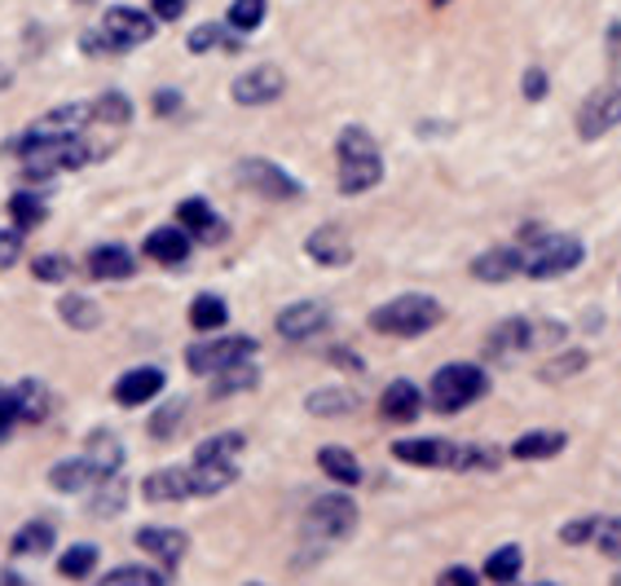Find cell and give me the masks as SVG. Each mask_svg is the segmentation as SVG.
<instances>
[{
  "label": "cell",
  "instance_id": "42",
  "mask_svg": "<svg viewBox=\"0 0 621 586\" xmlns=\"http://www.w3.org/2000/svg\"><path fill=\"white\" fill-rule=\"evenodd\" d=\"M10 212H14L19 229H32V225H41V221H45V203H41V199H32V194H14V199H10Z\"/></svg>",
  "mask_w": 621,
  "mask_h": 586
},
{
  "label": "cell",
  "instance_id": "46",
  "mask_svg": "<svg viewBox=\"0 0 621 586\" xmlns=\"http://www.w3.org/2000/svg\"><path fill=\"white\" fill-rule=\"evenodd\" d=\"M19 256H23V234L19 229H0V269L19 264Z\"/></svg>",
  "mask_w": 621,
  "mask_h": 586
},
{
  "label": "cell",
  "instance_id": "34",
  "mask_svg": "<svg viewBox=\"0 0 621 586\" xmlns=\"http://www.w3.org/2000/svg\"><path fill=\"white\" fill-rule=\"evenodd\" d=\"M89 459L102 467V476L111 481L115 472H120V459H124V446H120V437L115 432H93V441H89Z\"/></svg>",
  "mask_w": 621,
  "mask_h": 586
},
{
  "label": "cell",
  "instance_id": "6",
  "mask_svg": "<svg viewBox=\"0 0 621 586\" xmlns=\"http://www.w3.org/2000/svg\"><path fill=\"white\" fill-rule=\"evenodd\" d=\"M150 36H155V19L142 14V10L115 5V10H106V19H102V49H111V54L142 49Z\"/></svg>",
  "mask_w": 621,
  "mask_h": 586
},
{
  "label": "cell",
  "instance_id": "2",
  "mask_svg": "<svg viewBox=\"0 0 621 586\" xmlns=\"http://www.w3.org/2000/svg\"><path fill=\"white\" fill-rule=\"evenodd\" d=\"M441 323V305L432 296H397L388 305H380L371 314V327L380 336H397V340H410V336H424Z\"/></svg>",
  "mask_w": 621,
  "mask_h": 586
},
{
  "label": "cell",
  "instance_id": "38",
  "mask_svg": "<svg viewBox=\"0 0 621 586\" xmlns=\"http://www.w3.org/2000/svg\"><path fill=\"white\" fill-rule=\"evenodd\" d=\"M520 560H524V551H520L516 542H507V546H498V551L485 560V577H489V582H511V577L520 573Z\"/></svg>",
  "mask_w": 621,
  "mask_h": 586
},
{
  "label": "cell",
  "instance_id": "39",
  "mask_svg": "<svg viewBox=\"0 0 621 586\" xmlns=\"http://www.w3.org/2000/svg\"><path fill=\"white\" fill-rule=\"evenodd\" d=\"M93 564H98V546L80 542V546H71V551L58 560V573H63V577H71V582H80V577H89V573H93Z\"/></svg>",
  "mask_w": 621,
  "mask_h": 586
},
{
  "label": "cell",
  "instance_id": "49",
  "mask_svg": "<svg viewBox=\"0 0 621 586\" xmlns=\"http://www.w3.org/2000/svg\"><path fill=\"white\" fill-rule=\"evenodd\" d=\"M520 93H524L529 102H542V98H546V71L529 67V71H524V80H520Z\"/></svg>",
  "mask_w": 621,
  "mask_h": 586
},
{
  "label": "cell",
  "instance_id": "32",
  "mask_svg": "<svg viewBox=\"0 0 621 586\" xmlns=\"http://www.w3.org/2000/svg\"><path fill=\"white\" fill-rule=\"evenodd\" d=\"M225 323H229V309H225L221 296H194V305H190V327L194 331H221Z\"/></svg>",
  "mask_w": 621,
  "mask_h": 586
},
{
  "label": "cell",
  "instance_id": "8",
  "mask_svg": "<svg viewBox=\"0 0 621 586\" xmlns=\"http://www.w3.org/2000/svg\"><path fill=\"white\" fill-rule=\"evenodd\" d=\"M93 120V106L84 102H67V106H54L49 115L32 120V128L23 133V146H41V142H67V137H80V128Z\"/></svg>",
  "mask_w": 621,
  "mask_h": 586
},
{
  "label": "cell",
  "instance_id": "23",
  "mask_svg": "<svg viewBox=\"0 0 621 586\" xmlns=\"http://www.w3.org/2000/svg\"><path fill=\"white\" fill-rule=\"evenodd\" d=\"M472 273L481 282H507L520 273V247H489L485 256L472 260Z\"/></svg>",
  "mask_w": 621,
  "mask_h": 586
},
{
  "label": "cell",
  "instance_id": "13",
  "mask_svg": "<svg viewBox=\"0 0 621 586\" xmlns=\"http://www.w3.org/2000/svg\"><path fill=\"white\" fill-rule=\"evenodd\" d=\"M393 459H402L410 467H454L459 463V446L454 441H441V437L393 441Z\"/></svg>",
  "mask_w": 621,
  "mask_h": 586
},
{
  "label": "cell",
  "instance_id": "47",
  "mask_svg": "<svg viewBox=\"0 0 621 586\" xmlns=\"http://www.w3.org/2000/svg\"><path fill=\"white\" fill-rule=\"evenodd\" d=\"M177 419H181V402L163 406V410L150 419V437H159V441H163V437H172V432H177Z\"/></svg>",
  "mask_w": 621,
  "mask_h": 586
},
{
  "label": "cell",
  "instance_id": "4",
  "mask_svg": "<svg viewBox=\"0 0 621 586\" xmlns=\"http://www.w3.org/2000/svg\"><path fill=\"white\" fill-rule=\"evenodd\" d=\"M582 264V243L573 234H546L538 243H524L520 251V273L529 278H560Z\"/></svg>",
  "mask_w": 621,
  "mask_h": 586
},
{
  "label": "cell",
  "instance_id": "12",
  "mask_svg": "<svg viewBox=\"0 0 621 586\" xmlns=\"http://www.w3.org/2000/svg\"><path fill=\"white\" fill-rule=\"evenodd\" d=\"M308 525L331 533V538H345L358 525V503L349 494H323L314 507H308Z\"/></svg>",
  "mask_w": 621,
  "mask_h": 586
},
{
  "label": "cell",
  "instance_id": "45",
  "mask_svg": "<svg viewBox=\"0 0 621 586\" xmlns=\"http://www.w3.org/2000/svg\"><path fill=\"white\" fill-rule=\"evenodd\" d=\"M595 533H599V516H586V520H568V525L560 529V538H564L568 546H577V542H595Z\"/></svg>",
  "mask_w": 621,
  "mask_h": 586
},
{
  "label": "cell",
  "instance_id": "17",
  "mask_svg": "<svg viewBox=\"0 0 621 586\" xmlns=\"http://www.w3.org/2000/svg\"><path fill=\"white\" fill-rule=\"evenodd\" d=\"M159 388H163V371L159 367H137V371L115 380V402L120 406H146L150 397H159Z\"/></svg>",
  "mask_w": 621,
  "mask_h": 586
},
{
  "label": "cell",
  "instance_id": "10",
  "mask_svg": "<svg viewBox=\"0 0 621 586\" xmlns=\"http://www.w3.org/2000/svg\"><path fill=\"white\" fill-rule=\"evenodd\" d=\"M238 181L251 185V190H260L264 199H300V194H304L300 181H295L286 168L269 164V159H242V164H238Z\"/></svg>",
  "mask_w": 621,
  "mask_h": 586
},
{
  "label": "cell",
  "instance_id": "24",
  "mask_svg": "<svg viewBox=\"0 0 621 586\" xmlns=\"http://www.w3.org/2000/svg\"><path fill=\"white\" fill-rule=\"evenodd\" d=\"M45 415H49V388H45L41 380H23V384L14 388V419H23V424H45Z\"/></svg>",
  "mask_w": 621,
  "mask_h": 586
},
{
  "label": "cell",
  "instance_id": "37",
  "mask_svg": "<svg viewBox=\"0 0 621 586\" xmlns=\"http://www.w3.org/2000/svg\"><path fill=\"white\" fill-rule=\"evenodd\" d=\"M256 384H260V371H256L251 362H234V367H225V371L216 375V397L247 393V388H256Z\"/></svg>",
  "mask_w": 621,
  "mask_h": 586
},
{
  "label": "cell",
  "instance_id": "50",
  "mask_svg": "<svg viewBox=\"0 0 621 586\" xmlns=\"http://www.w3.org/2000/svg\"><path fill=\"white\" fill-rule=\"evenodd\" d=\"M437 586H476V573L463 568V564H454V568H445V573L437 577Z\"/></svg>",
  "mask_w": 621,
  "mask_h": 586
},
{
  "label": "cell",
  "instance_id": "7",
  "mask_svg": "<svg viewBox=\"0 0 621 586\" xmlns=\"http://www.w3.org/2000/svg\"><path fill=\"white\" fill-rule=\"evenodd\" d=\"M251 353H256L251 336H225V340H207V345L185 349V367L194 375H221L234 362H251Z\"/></svg>",
  "mask_w": 621,
  "mask_h": 586
},
{
  "label": "cell",
  "instance_id": "48",
  "mask_svg": "<svg viewBox=\"0 0 621 586\" xmlns=\"http://www.w3.org/2000/svg\"><path fill=\"white\" fill-rule=\"evenodd\" d=\"M185 45H190V54L216 49V45H221V27H216V23H203V27H194V32H190V41H185Z\"/></svg>",
  "mask_w": 621,
  "mask_h": 586
},
{
  "label": "cell",
  "instance_id": "31",
  "mask_svg": "<svg viewBox=\"0 0 621 586\" xmlns=\"http://www.w3.org/2000/svg\"><path fill=\"white\" fill-rule=\"evenodd\" d=\"M564 446H568L564 432H524V437L511 446V454H516V459H551V454H560Z\"/></svg>",
  "mask_w": 621,
  "mask_h": 586
},
{
  "label": "cell",
  "instance_id": "15",
  "mask_svg": "<svg viewBox=\"0 0 621 586\" xmlns=\"http://www.w3.org/2000/svg\"><path fill=\"white\" fill-rule=\"evenodd\" d=\"M304 251L314 256L318 264H331V269H340V264L353 260V243H349V234H345L340 225H323V229H314V234H308V243H304Z\"/></svg>",
  "mask_w": 621,
  "mask_h": 586
},
{
  "label": "cell",
  "instance_id": "25",
  "mask_svg": "<svg viewBox=\"0 0 621 586\" xmlns=\"http://www.w3.org/2000/svg\"><path fill=\"white\" fill-rule=\"evenodd\" d=\"M419 410H424V397H419V388L410 380H397V384L384 388V415L388 419L410 424V419H419Z\"/></svg>",
  "mask_w": 621,
  "mask_h": 586
},
{
  "label": "cell",
  "instance_id": "43",
  "mask_svg": "<svg viewBox=\"0 0 621 586\" xmlns=\"http://www.w3.org/2000/svg\"><path fill=\"white\" fill-rule=\"evenodd\" d=\"M32 273H36L41 282H67V278H71V260H67V256H36V260H32Z\"/></svg>",
  "mask_w": 621,
  "mask_h": 586
},
{
  "label": "cell",
  "instance_id": "41",
  "mask_svg": "<svg viewBox=\"0 0 621 586\" xmlns=\"http://www.w3.org/2000/svg\"><path fill=\"white\" fill-rule=\"evenodd\" d=\"M133 115V106H128V98L124 93H102L98 102H93V120H106V124H124Z\"/></svg>",
  "mask_w": 621,
  "mask_h": 586
},
{
  "label": "cell",
  "instance_id": "16",
  "mask_svg": "<svg viewBox=\"0 0 621 586\" xmlns=\"http://www.w3.org/2000/svg\"><path fill=\"white\" fill-rule=\"evenodd\" d=\"M190 247H194V238H190L181 225H159V229L146 234V256L159 260V264H181V260H190Z\"/></svg>",
  "mask_w": 621,
  "mask_h": 586
},
{
  "label": "cell",
  "instance_id": "35",
  "mask_svg": "<svg viewBox=\"0 0 621 586\" xmlns=\"http://www.w3.org/2000/svg\"><path fill=\"white\" fill-rule=\"evenodd\" d=\"M49 546H54V525L45 520H32L14 533V555H45Z\"/></svg>",
  "mask_w": 621,
  "mask_h": 586
},
{
  "label": "cell",
  "instance_id": "28",
  "mask_svg": "<svg viewBox=\"0 0 621 586\" xmlns=\"http://www.w3.org/2000/svg\"><path fill=\"white\" fill-rule=\"evenodd\" d=\"M238 467L242 463H194L190 467V485H194V494H221L225 485L238 481Z\"/></svg>",
  "mask_w": 621,
  "mask_h": 586
},
{
  "label": "cell",
  "instance_id": "53",
  "mask_svg": "<svg viewBox=\"0 0 621 586\" xmlns=\"http://www.w3.org/2000/svg\"><path fill=\"white\" fill-rule=\"evenodd\" d=\"M14 419V388H0V428Z\"/></svg>",
  "mask_w": 621,
  "mask_h": 586
},
{
  "label": "cell",
  "instance_id": "3",
  "mask_svg": "<svg viewBox=\"0 0 621 586\" xmlns=\"http://www.w3.org/2000/svg\"><path fill=\"white\" fill-rule=\"evenodd\" d=\"M485 388H489V380H485L481 367H472V362H454V367H441V371L432 375L428 397H432V406H437L441 415H459V410H467L472 402H481Z\"/></svg>",
  "mask_w": 621,
  "mask_h": 586
},
{
  "label": "cell",
  "instance_id": "54",
  "mask_svg": "<svg viewBox=\"0 0 621 586\" xmlns=\"http://www.w3.org/2000/svg\"><path fill=\"white\" fill-rule=\"evenodd\" d=\"M608 49H612V67H621V27H608Z\"/></svg>",
  "mask_w": 621,
  "mask_h": 586
},
{
  "label": "cell",
  "instance_id": "1",
  "mask_svg": "<svg viewBox=\"0 0 621 586\" xmlns=\"http://www.w3.org/2000/svg\"><path fill=\"white\" fill-rule=\"evenodd\" d=\"M336 155H340V190L345 194H366L384 181V159H380V146L366 128H345L340 142H336Z\"/></svg>",
  "mask_w": 621,
  "mask_h": 586
},
{
  "label": "cell",
  "instance_id": "5",
  "mask_svg": "<svg viewBox=\"0 0 621 586\" xmlns=\"http://www.w3.org/2000/svg\"><path fill=\"white\" fill-rule=\"evenodd\" d=\"M23 159H27V177L49 181V177H58V172H71V168L89 164V146H84L80 137L41 142V146H23Z\"/></svg>",
  "mask_w": 621,
  "mask_h": 586
},
{
  "label": "cell",
  "instance_id": "21",
  "mask_svg": "<svg viewBox=\"0 0 621 586\" xmlns=\"http://www.w3.org/2000/svg\"><path fill=\"white\" fill-rule=\"evenodd\" d=\"M89 269H93V278H102V282H120V278H128V273L137 269V260H133L128 247H120V243H102V247H93Z\"/></svg>",
  "mask_w": 621,
  "mask_h": 586
},
{
  "label": "cell",
  "instance_id": "27",
  "mask_svg": "<svg viewBox=\"0 0 621 586\" xmlns=\"http://www.w3.org/2000/svg\"><path fill=\"white\" fill-rule=\"evenodd\" d=\"M529 340H533L529 318H507L503 327H494V331H489V345H485V349H489L494 358H507V353H520Z\"/></svg>",
  "mask_w": 621,
  "mask_h": 586
},
{
  "label": "cell",
  "instance_id": "40",
  "mask_svg": "<svg viewBox=\"0 0 621 586\" xmlns=\"http://www.w3.org/2000/svg\"><path fill=\"white\" fill-rule=\"evenodd\" d=\"M102 586H163V573H155L146 564H124V568H111L102 577Z\"/></svg>",
  "mask_w": 621,
  "mask_h": 586
},
{
  "label": "cell",
  "instance_id": "36",
  "mask_svg": "<svg viewBox=\"0 0 621 586\" xmlns=\"http://www.w3.org/2000/svg\"><path fill=\"white\" fill-rule=\"evenodd\" d=\"M264 10H269V0H229V14H225V23L234 27V32H256L260 23H264Z\"/></svg>",
  "mask_w": 621,
  "mask_h": 586
},
{
  "label": "cell",
  "instance_id": "44",
  "mask_svg": "<svg viewBox=\"0 0 621 586\" xmlns=\"http://www.w3.org/2000/svg\"><path fill=\"white\" fill-rule=\"evenodd\" d=\"M595 542H599V551H603L608 560H621V516H612V520H599V533H595Z\"/></svg>",
  "mask_w": 621,
  "mask_h": 586
},
{
  "label": "cell",
  "instance_id": "30",
  "mask_svg": "<svg viewBox=\"0 0 621 586\" xmlns=\"http://www.w3.org/2000/svg\"><path fill=\"white\" fill-rule=\"evenodd\" d=\"M304 410H308V415H349V410H358V393H349V388L308 393V397H304Z\"/></svg>",
  "mask_w": 621,
  "mask_h": 586
},
{
  "label": "cell",
  "instance_id": "18",
  "mask_svg": "<svg viewBox=\"0 0 621 586\" xmlns=\"http://www.w3.org/2000/svg\"><path fill=\"white\" fill-rule=\"evenodd\" d=\"M142 494L150 503H181V498H194V485H190V467H159L142 481Z\"/></svg>",
  "mask_w": 621,
  "mask_h": 586
},
{
  "label": "cell",
  "instance_id": "55",
  "mask_svg": "<svg viewBox=\"0 0 621 586\" xmlns=\"http://www.w3.org/2000/svg\"><path fill=\"white\" fill-rule=\"evenodd\" d=\"M80 5H93V0H80Z\"/></svg>",
  "mask_w": 621,
  "mask_h": 586
},
{
  "label": "cell",
  "instance_id": "14",
  "mask_svg": "<svg viewBox=\"0 0 621 586\" xmlns=\"http://www.w3.org/2000/svg\"><path fill=\"white\" fill-rule=\"evenodd\" d=\"M323 327H327V309H323V305H314V301L286 305V309L278 314V336H282V340H291V345L314 340Z\"/></svg>",
  "mask_w": 621,
  "mask_h": 586
},
{
  "label": "cell",
  "instance_id": "19",
  "mask_svg": "<svg viewBox=\"0 0 621 586\" xmlns=\"http://www.w3.org/2000/svg\"><path fill=\"white\" fill-rule=\"evenodd\" d=\"M98 481H106V476H102V467H98L89 454H76V459H67V463H58V467L49 472V485L63 489V494H80V489H89V485H98Z\"/></svg>",
  "mask_w": 621,
  "mask_h": 586
},
{
  "label": "cell",
  "instance_id": "22",
  "mask_svg": "<svg viewBox=\"0 0 621 586\" xmlns=\"http://www.w3.org/2000/svg\"><path fill=\"white\" fill-rule=\"evenodd\" d=\"M177 221H181V229H185V234L194 229V234H199V238H207V243L225 234V225H221V216H216V207H212L207 199H185V203L177 207Z\"/></svg>",
  "mask_w": 621,
  "mask_h": 586
},
{
  "label": "cell",
  "instance_id": "51",
  "mask_svg": "<svg viewBox=\"0 0 621 586\" xmlns=\"http://www.w3.org/2000/svg\"><path fill=\"white\" fill-rule=\"evenodd\" d=\"M155 19H163V23H177L181 14H185V0H155Z\"/></svg>",
  "mask_w": 621,
  "mask_h": 586
},
{
  "label": "cell",
  "instance_id": "29",
  "mask_svg": "<svg viewBox=\"0 0 621 586\" xmlns=\"http://www.w3.org/2000/svg\"><path fill=\"white\" fill-rule=\"evenodd\" d=\"M247 450V441L238 432H221V437H207L199 450H194V463H238Z\"/></svg>",
  "mask_w": 621,
  "mask_h": 586
},
{
  "label": "cell",
  "instance_id": "56",
  "mask_svg": "<svg viewBox=\"0 0 621 586\" xmlns=\"http://www.w3.org/2000/svg\"><path fill=\"white\" fill-rule=\"evenodd\" d=\"M247 586H260V582H247Z\"/></svg>",
  "mask_w": 621,
  "mask_h": 586
},
{
  "label": "cell",
  "instance_id": "26",
  "mask_svg": "<svg viewBox=\"0 0 621 586\" xmlns=\"http://www.w3.org/2000/svg\"><path fill=\"white\" fill-rule=\"evenodd\" d=\"M318 463H323V472H327L336 485H345V489H353V485L362 481V463H358V454L345 450V446H323Z\"/></svg>",
  "mask_w": 621,
  "mask_h": 586
},
{
  "label": "cell",
  "instance_id": "9",
  "mask_svg": "<svg viewBox=\"0 0 621 586\" xmlns=\"http://www.w3.org/2000/svg\"><path fill=\"white\" fill-rule=\"evenodd\" d=\"M621 124V84H608V89H595L582 111H577V137L582 142H599L603 133H612Z\"/></svg>",
  "mask_w": 621,
  "mask_h": 586
},
{
  "label": "cell",
  "instance_id": "11",
  "mask_svg": "<svg viewBox=\"0 0 621 586\" xmlns=\"http://www.w3.org/2000/svg\"><path fill=\"white\" fill-rule=\"evenodd\" d=\"M282 89H286V80H282V71H278V67L242 71V76L229 84V93H234V102H238V106H269L273 98H282Z\"/></svg>",
  "mask_w": 621,
  "mask_h": 586
},
{
  "label": "cell",
  "instance_id": "20",
  "mask_svg": "<svg viewBox=\"0 0 621 586\" xmlns=\"http://www.w3.org/2000/svg\"><path fill=\"white\" fill-rule=\"evenodd\" d=\"M137 546L150 551V555H159L163 564H177L185 555L190 538L181 529H168V525H146V529H137Z\"/></svg>",
  "mask_w": 621,
  "mask_h": 586
},
{
  "label": "cell",
  "instance_id": "52",
  "mask_svg": "<svg viewBox=\"0 0 621 586\" xmlns=\"http://www.w3.org/2000/svg\"><path fill=\"white\" fill-rule=\"evenodd\" d=\"M177 106H181V93H177V89H172V93H168V89L155 93V111H159V115H168V111H177Z\"/></svg>",
  "mask_w": 621,
  "mask_h": 586
},
{
  "label": "cell",
  "instance_id": "33",
  "mask_svg": "<svg viewBox=\"0 0 621 586\" xmlns=\"http://www.w3.org/2000/svg\"><path fill=\"white\" fill-rule=\"evenodd\" d=\"M58 314H63V323L76 327V331H93V327L102 323V309H98L89 296H63Z\"/></svg>",
  "mask_w": 621,
  "mask_h": 586
}]
</instances>
